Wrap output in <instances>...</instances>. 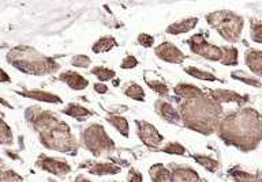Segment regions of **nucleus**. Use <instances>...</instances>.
I'll return each mask as SVG.
<instances>
[{
    "mask_svg": "<svg viewBox=\"0 0 262 182\" xmlns=\"http://www.w3.org/2000/svg\"><path fill=\"white\" fill-rule=\"evenodd\" d=\"M145 82H146V85L150 87L155 93H157L160 97L167 98L168 94H169V90H168L167 83L161 79V77H149L146 75L145 76Z\"/></svg>",
    "mask_w": 262,
    "mask_h": 182,
    "instance_id": "nucleus-26",
    "label": "nucleus"
},
{
    "mask_svg": "<svg viewBox=\"0 0 262 182\" xmlns=\"http://www.w3.org/2000/svg\"><path fill=\"white\" fill-rule=\"evenodd\" d=\"M249 182H262V173L261 171H258L255 174H253L251 179Z\"/></svg>",
    "mask_w": 262,
    "mask_h": 182,
    "instance_id": "nucleus-42",
    "label": "nucleus"
},
{
    "mask_svg": "<svg viewBox=\"0 0 262 182\" xmlns=\"http://www.w3.org/2000/svg\"><path fill=\"white\" fill-rule=\"evenodd\" d=\"M12 142H14V138H12L11 128L7 125V122L4 121L3 117L0 116V144L11 146Z\"/></svg>",
    "mask_w": 262,
    "mask_h": 182,
    "instance_id": "nucleus-33",
    "label": "nucleus"
},
{
    "mask_svg": "<svg viewBox=\"0 0 262 182\" xmlns=\"http://www.w3.org/2000/svg\"><path fill=\"white\" fill-rule=\"evenodd\" d=\"M61 112H63L66 116L75 118L78 121H85V120H88V118L93 117L94 116V112H92V110L88 109V108H83L82 105L74 103V102L69 103Z\"/></svg>",
    "mask_w": 262,
    "mask_h": 182,
    "instance_id": "nucleus-19",
    "label": "nucleus"
},
{
    "mask_svg": "<svg viewBox=\"0 0 262 182\" xmlns=\"http://www.w3.org/2000/svg\"><path fill=\"white\" fill-rule=\"evenodd\" d=\"M157 151H161V152H165V154H169V155H178V157H186V154H187L186 147L182 146V144L178 142L167 143L165 146L159 148Z\"/></svg>",
    "mask_w": 262,
    "mask_h": 182,
    "instance_id": "nucleus-32",
    "label": "nucleus"
},
{
    "mask_svg": "<svg viewBox=\"0 0 262 182\" xmlns=\"http://www.w3.org/2000/svg\"><path fill=\"white\" fill-rule=\"evenodd\" d=\"M231 77H232V79H235V81L242 82V83H246V85L253 86V87H257V89H261L262 87L261 82L258 81V79H255V77L250 76V75H247V73L243 72V71H241V69L232 71V72H231Z\"/></svg>",
    "mask_w": 262,
    "mask_h": 182,
    "instance_id": "nucleus-31",
    "label": "nucleus"
},
{
    "mask_svg": "<svg viewBox=\"0 0 262 182\" xmlns=\"http://www.w3.org/2000/svg\"><path fill=\"white\" fill-rule=\"evenodd\" d=\"M135 126H137V135L139 140L150 150L157 151L161 143L164 142V136L159 132V129L155 125H151L150 122L135 120Z\"/></svg>",
    "mask_w": 262,
    "mask_h": 182,
    "instance_id": "nucleus-8",
    "label": "nucleus"
},
{
    "mask_svg": "<svg viewBox=\"0 0 262 182\" xmlns=\"http://www.w3.org/2000/svg\"><path fill=\"white\" fill-rule=\"evenodd\" d=\"M123 93L124 95L131 99H134V101H138V102H143L145 101V91L138 83H135V82H128L124 85L123 87Z\"/></svg>",
    "mask_w": 262,
    "mask_h": 182,
    "instance_id": "nucleus-25",
    "label": "nucleus"
},
{
    "mask_svg": "<svg viewBox=\"0 0 262 182\" xmlns=\"http://www.w3.org/2000/svg\"><path fill=\"white\" fill-rule=\"evenodd\" d=\"M25 118L45 148L71 157L78 154L79 143L77 138L69 124L60 120L56 113L40 106H29L25 112Z\"/></svg>",
    "mask_w": 262,
    "mask_h": 182,
    "instance_id": "nucleus-1",
    "label": "nucleus"
},
{
    "mask_svg": "<svg viewBox=\"0 0 262 182\" xmlns=\"http://www.w3.org/2000/svg\"><path fill=\"white\" fill-rule=\"evenodd\" d=\"M90 73L97 77L100 83L114 81L115 76H116V72H115L114 69L108 68V67H102V65H97V67L92 68L90 69Z\"/></svg>",
    "mask_w": 262,
    "mask_h": 182,
    "instance_id": "nucleus-28",
    "label": "nucleus"
},
{
    "mask_svg": "<svg viewBox=\"0 0 262 182\" xmlns=\"http://www.w3.org/2000/svg\"><path fill=\"white\" fill-rule=\"evenodd\" d=\"M138 44L142 45L143 48H151L155 45V37L147 34V33H139Z\"/></svg>",
    "mask_w": 262,
    "mask_h": 182,
    "instance_id": "nucleus-37",
    "label": "nucleus"
},
{
    "mask_svg": "<svg viewBox=\"0 0 262 182\" xmlns=\"http://www.w3.org/2000/svg\"><path fill=\"white\" fill-rule=\"evenodd\" d=\"M205 19L210 28L220 34L223 40L228 41L231 44L241 41L245 19L239 14L229 10H219V11L209 12L205 16Z\"/></svg>",
    "mask_w": 262,
    "mask_h": 182,
    "instance_id": "nucleus-5",
    "label": "nucleus"
},
{
    "mask_svg": "<svg viewBox=\"0 0 262 182\" xmlns=\"http://www.w3.org/2000/svg\"><path fill=\"white\" fill-rule=\"evenodd\" d=\"M105 120L114 126L115 129L118 131L119 134L122 135L123 138H128L130 136V125H128V121H127L126 117H123L120 114L111 113L106 116Z\"/></svg>",
    "mask_w": 262,
    "mask_h": 182,
    "instance_id": "nucleus-22",
    "label": "nucleus"
},
{
    "mask_svg": "<svg viewBox=\"0 0 262 182\" xmlns=\"http://www.w3.org/2000/svg\"><path fill=\"white\" fill-rule=\"evenodd\" d=\"M187 45L190 50L196 56H201L210 61H221L223 59V52H221V46L210 44L202 33H196L194 36L188 38Z\"/></svg>",
    "mask_w": 262,
    "mask_h": 182,
    "instance_id": "nucleus-7",
    "label": "nucleus"
},
{
    "mask_svg": "<svg viewBox=\"0 0 262 182\" xmlns=\"http://www.w3.org/2000/svg\"><path fill=\"white\" fill-rule=\"evenodd\" d=\"M151 182H172V173L169 167L163 163H155L149 169Z\"/></svg>",
    "mask_w": 262,
    "mask_h": 182,
    "instance_id": "nucleus-20",
    "label": "nucleus"
},
{
    "mask_svg": "<svg viewBox=\"0 0 262 182\" xmlns=\"http://www.w3.org/2000/svg\"><path fill=\"white\" fill-rule=\"evenodd\" d=\"M250 37L254 42L262 44V20L250 19Z\"/></svg>",
    "mask_w": 262,
    "mask_h": 182,
    "instance_id": "nucleus-34",
    "label": "nucleus"
},
{
    "mask_svg": "<svg viewBox=\"0 0 262 182\" xmlns=\"http://www.w3.org/2000/svg\"><path fill=\"white\" fill-rule=\"evenodd\" d=\"M36 167L60 178L71 173V166L66 159L47 157L44 154L38 155V158L36 159Z\"/></svg>",
    "mask_w": 262,
    "mask_h": 182,
    "instance_id": "nucleus-9",
    "label": "nucleus"
},
{
    "mask_svg": "<svg viewBox=\"0 0 262 182\" xmlns=\"http://www.w3.org/2000/svg\"><path fill=\"white\" fill-rule=\"evenodd\" d=\"M227 174L233 182H249L253 177V173H249L245 169H242L241 166H233L231 167L228 171H227Z\"/></svg>",
    "mask_w": 262,
    "mask_h": 182,
    "instance_id": "nucleus-29",
    "label": "nucleus"
},
{
    "mask_svg": "<svg viewBox=\"0 0 262 182\" xmlns=\"http://www.w3.org/2000/svg\"><path fill=\"white\" fill-rule=\"evenodd\" d=\"M75 182H93L92 179H89L86 175L83 174H78L77 177H75Z\"/></svg>",
    "mask_w": 262,
    "mask_h": 182,
    "instance_id": "nucleus-43",
    "label": "nucleus"
},
{
    "mask_svg": "<svg viewBox=\"0 0 262 182\" xmlns=\"http://www.w3.org/2000/svg\"><path fill=\"white\" fill-rule=\"evenodd\" d=\"M169 170L172 173V182H202L200 174L192 167L187 165H169Z\"/></svg>",
    "mask_w": 262,
    "mask_h": 182,
    "instance_id": "nucleus-14",
    "label": "nucleus"
},
{
    "mask_svg": "<svg viewBox=\"0 0 262 182\" xmlns=\"http://www.w3.org/2000/svg\"><path fill=\"white\" fill-rule=\"evenodd\" d=\"M118 46V41L115 40L112 36H104L100 37L96 42L92 46V50L94 53H105L110 52L112 49H115Z\"/></svg>",
    "mask_w": 262,
    "mask_h": 182,
    "instance_id": "nucleus-24",
    "label": "nucleus"
},
{
    "mask_svg": "<svg viewBox=\"0 0 262 182\" xmlns=\"http://www.w3.org/2000/svg\"><path fill=\"white\" fill-rule=\"evenodd\" d=\"M221 52H223V59H221V64L228 65V67H236L239 60H237V49L235 46H229L224 45L221 46Z\"/></svg>",
    "mask_w": 262,
    "mask_h": 182,
    "instance_id": "nucleus-27",
    "label": "nucleus"
},
{
    "mask_svg": "<svg viewBox=\"0 0 262 182\" xmlns=\"http://www.w3.org/2000/svg\"><path fill=\"white\" fill-rule=\"evenodd\" d=\"M81 169H86L89 174L102 177V175H115L120 173V166L110 162H97V161H86L79 165Z\"/></svg>",
    "mask_w": 262,
    "mask_h": 182,
    "instance_id": "nucleus-12",
    "label": "nucleus"
},
{
    "mask_svg": "<svg viewBox=\"0 0 262 182\" xmlns=\"http://www.w3.org/2000/svg\"><path fill=\"white\" fill-rule=\"evenodd\" d=\"M7 63L20 72L45 76L59 71L60 65L55 59L45 55H41L32 46L18 45L7 53Z\"/></svg>",
    "mask_w": 262,
    "mask_h": 182,
    "instance_id": "nucleus-4",
    "label": "nucleus"
},
{
    "mask_svg": "<svg viewBox=\"0 0 262 182\" xmlns=\"http://www.w3.org/2000/svg\"><path fill=\"white\" fill-rule=\"evenodd\" d=\"M155 110L157 116L161 120L167 121L168 124L172 125H182V120H180V114L175 106L169 103L168 101L164 99H157L155 102Z\"/></svg>",
    "mask_w": 262,
    "mask_h": 182,
    "instance_id": "nucleus-13",
    "label": "nucleus"
},
{
    "mask_svg": "<svg viewBox=\"0 0 262 182\" xmlns=\"http://www.w3.org/2000/svg\"><path fill=\"white\" fill-rule=\"evenodd\" d=\"M138 65V60L137 57L134 56H126L123 59L122 64H120V68L122 69H133Z\"/></svg>",
    "mask_w": 262,
    "mask_h": 182,
    "instance_id": "nucleus-38",
    "label": "nucleus"
},
{
    "mask_svg": "<svg viewBox=\"0 0 262 182\" xmlns=\"http://www.w3.org/2000/svg\"><path fill=\"white\" fill-rule=\"evenodd\" d=\"M70 63L73 67H77V68H89L90 64H92V59L86 55H75V56L71 57Z\"/></svg>",
    "mask_w": 262,
    "mask_h": 182,
    "instance_id": "nucleus-36",
    "label": "nucleus"
},
{
    "mask_svg": "<svg viewBox=\"0 0 262 182\" xmlns=\"http://www.w3.org/2000/svg\"><path fill=\"white\" fill-rule=\"evenodd\" d=\"M59 81L66 83L71 90L75 91H82L89 86V81L85 76H82L81 73L75 71H64L59 75Z\"/></svg>",
    "mask_w": 262,
    "mask_h": 182,
    "instance_id": "nucleus-15",
    "label": "nucleus"
},
{
    "mask_svg": "<svg viewBox=\"0 0 262 182\" xmlns=\"http://www.w3.org/2000/svg\"><path fill=\"white\" fill-rule=\"evenodd\" d=\"M8 82H11L10 76H8L6 71H3V69L0 68V83H8Z\"/></svg>",
    "mask_w": 262,
    "mask_h": 182,
    "instance_id": "nucleus-41",
    "label": "nucleus"
},
{
    "mask_svg": "<svg viewBox=\"0 0 262 182\" xmlns=\"http://www.w3.org/2000/svg\"><path fill=\"white\" fill-rule=\"evenodd\" d=\"M155 55L160 60L171 63V64H182L186 60V55L169 41H164L159 46H156Z\"/></svg>",
    "mask_w": 262,
    "mask_h": 182,
    "instance_id": "nucleus-10",
    "label": "nucleus"
},
{
    "mask_svg": "<svg viewBox=\"0 0 262 182\" xmlns=\"http://www.w3.org/2000/svg\"><path fill=\"white\" fill-rule=\"evenodd\" d=\"M184 72L190 75V76L195 77V79H200V81H208V82H216L217 77L213 75L212 72H208V71H204V69L196 68V67H186L184 68Z\"/></svg>",
    "mask_w": 262,
    "mask_h": 182,
    "instance_id": "nucleus-30",
    "label": "nucleus"
},
{
    "mask_svg": "<svg viewBox=\"0 0 262 182\" xmlns=\"http://www.w3.org/2000/svg\"><path fill=\"white\" fill-rule=\"evenodd\" d=\"M202 182H208V181H205V179H202Z\"/></svg>",
    "mask_w": 262,
    "mask_h": 182,
    "instance_id": "nucleus-45",
    "label": "nucleus"
},
{
    "mask_svg": "<svg viewBox=\"0 0 262 182\" xmlns=\"http://www.w3.org/2000/svg\"><path fill=\"white\" fill-rule=\"evenodd\" d=\"M16 94H19L25 98H29V99H33V101L44 102V103H57L59 105L63 102L59 95L44 91V90H25V91H16Z\"/></svg>",
    "mask_w": 262,
    "mask_h": 182,
    "instance_id": "nucleus-16",
    "label": "nucleus"
},
{
    "mask_svg": "<svg viewBox=\"0 0 262 182\" xmlns=\"http://www.w3.org/2000/svg\"><path fill=\"white\" fill-rule=\"evenodd\" d=\"M208 95L219 105H221V103H236L239 106H243L250 99L249 95H243V94H239L236 91H232V90L225 89L209 90Z\"/></svg>",
    "mask_w": 262,
    "mask_h": 182,
    "instance_id": "nucleus-11",
    "label": "nucleus"
},
{
    "mask_svg": "<svg viewBox=\"0 0 262 182\" xmlns=\"http://www.w3.org/2000/svg\"><path fill=\"white\" fill-rule=\"evenodd\" d=\"M127 181L128 182H143V175L135 169H131L127 175Z\"/></svg>",
    "mask_w": 262,
    "mask_h": 182,
    "instance_id": "nucleus-39",
    "label": "nucleus"
},
{
    "mask_svg": "<svg viewBox=\"0 0 262 182\" xmlns=\"http://www.w3.org/2000/svg\"><path fill=\"white\" fill-rule=\"evenodd\" d=\"M190 157H191V158L194 159L200 166H202L204 169L210 171V173H217V171L220 170V162H219L217 159L209 157V155L194 154V155H190Z\"/></svg>",
    "mask_w": 262,
    "mask_h": 182,
    "instance_id": "nucleus-23",
    "label": "nucleus"
},
{
    "mask_svg": "<svg viewBox=\"0 0 262 182\" xmlns=\"http://www.w3.org/2000/svg\"><path fill=\"white\" fill-rule=\"evenodd\" d=\"M79 143L86 151H89L90 154L96 158L110 157L116 150L114 140L110 138V135L106 134L104 126L101 124H97V122L90 124L81 131Z\"/></svg>",
    "mask_w": 262,
    "mask_h": 182,
    "instance_id": "nucleus-6",
    "label": "nucleus"
},
{
    "mask_svg": "<svg viewBox=\"0 0 262 182\" xmlns=\"http://www.w3.org/2000/svg\"><path fill=\"white\" fill-rule=\"evenodd\" d=\"M94 91L97 94H106L108 93V87H106L104 83H100V82H97V83H94L93 86Z\"/></svg>",
    "mask_w": 262,
    "mask_h": 182,
    "instance_id": "nucleus-40",
    "label": "nucleus"
},
{
    "mask_svg": "<svg viewBox=\"0 0 262 182\" xmlns=\"http://www.w3.org/2000/svg\"><path fill=\"white\" fill-rule=\"evenodd\" d=\"M217 135L227 146L243 152L254 151L262 142V114L254 108H241L223 114Z\"/></svg>",
    "mask_w": 262,
    "mask_h": 182,
    "instance_id": "nucleus-2",
    "label": "nucleus"
},
{
    "mask_svg": "<svg viewBox=\"0 0 262 182\" xmlns=\"http://www.w3.org/2000/svg\"><path fill=\"white\" fill-rule=\"evenodd\" d=\"M198 24V18L191 16V18H184L178 22H173L167 28L165 32L171 36H178V34H186V33L191 32L192 29Z\"/></svg>",
    "mask_w": 262,
    "mask_h": 182,
    "instance_id": "nucleus-18",
    "label": "nucleus"
},
{
    "mask_svg": "<svg viewBox=\"0 0 262 182\" xmlns=\"http://www.w3.org/2000/svg\"><path fill=\"white\" fill-rule=\"evenodd\" d=\"M178 112L182 125L196 134L210 136L216 134L217 126L223 117V106L214 102L208 93H202L190 99L178 101Z\"/></svg>",
    "mask_w": 262,
    "mask_h": 182,
    "instance_id": "nucleus-3",
    "label": "nucleus"
},
{
    "mask_svg": "<svg viewBox=\"0 0 262 182\" xmlns=\"http://www.w3.org/2000/svg\"><path fill=\"white\" fill-rule=\"evenodd\" d=\"M173 93L179 99H190V98H194L196 95H201L204 91L200 87L190 85V83H178L173 87Z\"/></svg>",
    "mask_w": 262,
    "mask_h": 182,
    "instance_id": "nucleus-21",
    "label": "nucleus"
},
{
    "mask_svg": "<svg viewBox=\"0 0 262 182\" xmlns=\"http://www.w3.org/2000/svg\"><path fill=\"white\" fill-rule=\"evenodd\" d=\"M0 182H24V178L16 171L4 167L0 170Z\"/></svg>",
    "mask_w": 262,
    "mask_h": 182,
    "instance_id": "nucleus-35",
    "label": "nucleus"
},
{
    "mask_svg": "<svg viewBox=\"0 0 262 182\" xmlns=\"http://www.w3.org/2000/svg\"><path fill=\"white\" fill-rule=\"evenodd\" d=\"M245 63L253 73L262 77V50L259 49H247L245 53Z\"/></svg>",
    "mask_w": 262,
    "mask_h": 182,
    "instance_id": "nucleus-17",
    "label": "nucleus"
},
{
    "mask_svg": "<svg viewBox=\"0 0 262 182\" xmlns=\"http://www.w3.org/2000/svg\"><path fill=\"white\" fill-rule=\"evenodd\" d=\"M0 103H3V105H4V106H7V108H11V105H8L7 102L4 101L3 98H0Z\"/></svg>",
    "mask_w": 262,
    "mask_h": 182,
    "instance_id": "nucleus-44",
    "label": "nucleus"
}]
</instances>
